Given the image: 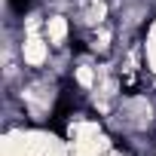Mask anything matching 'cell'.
<instances>
[{"label":"cell","mask_w":156,"mask_h":156,"mask_svg":"<svg viewBox=\"0 0 156 156\" xmlns=\"http://www.w3.org/2000/svg\"><path fill=\"white\" fill-rule=\"evenodd\" d=\"M19 55H22V64L28 73H40V70L52 67L55 49L43 34H19Z\"/></svg>","instance_id":"1"},{"label":"cell","mask_w":156,"mask_h":156,"mask_svg":"<svg viewBox=\"0 0 156 156\" xmlns=\"http://www.w3.org/2000/svg\"><path fill=\"white\" fill-rule=\"evenodd\" d=\"M43 37L52 43L55 52L70 49V43H73V37H76L73 16L64 12V9H49V12H46V22H43Z\"/></svg>","instance_id":"2"},{"label":"cell","mask_w":156,"mask_h":156,"mask_svg":"<svg viewBox=\"0 0 156 156\" xmlns=\"http://www.w3.org/2000/svg\"><path fill=\"white\" fill-rule=\"evenodd\" d=\"M141 52H144V67H147V89L156 92V12L141 31Z\"/></svg>","instance_id":"3"}]
</instances>
